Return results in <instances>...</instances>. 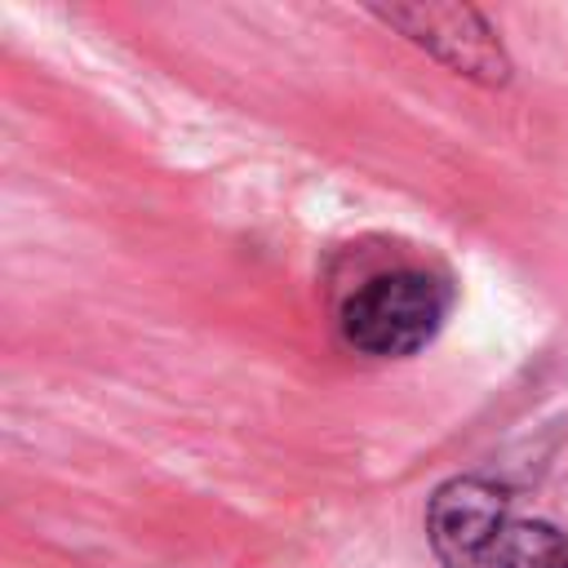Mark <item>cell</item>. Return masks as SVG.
<instances>
[{
	"mask_svg": "<svg viewBox=\"0 0 568 568\" xmlns=\"http://www.w3.org/2000/svg\"><path fill=\"white\" fill-rule=\"evenodd\" d=\"M368 18L457 71L462 80H475L484 89H506L515 80V62L493 31V22L470 9V4H435V0H413V4H368Z\"/></svg>",
	"mask_w": 568,
	"mask_h": 568,
	"instance_id": "cell-2",
	"label": "cell"
},
{
	"mask_svg": "<svg viewBox=\"0 0 568 568\" xmlns=\"http://www.w3.org/2000/svg\"><path fill=\"white\" fill-rule=\"evenodd\" d=\"M488 568H568V537L541 519H510Z\"/></svg>",
	"mask_w": 568,
	"mask_h": 568,
	"instance_id": "cell-4",
	"label": "cell"
},
{
	"mask_svg": "<svg viewBox=\"0 0 568 568\" xmlns=\"http://www.w3.org/2000/svg\"><path fill=\"white\" fill-rule=\"evenodd\" d=\"M506 524H510V488H501L493 479H479V475H462V479L439 484L430 506H426L430 550L448 568L488 564Z\"/></svg>",
	"mask_w": 568,
	"mask_h": 568,
	"instance_id": "cell-3",
	"label": "cell"
},
{
	"mask_svg": "<svg viewBox=\"0 0 568 568\" xmlns=\"http://www.w3.org/2000/svg\"><path fill=\"white\" fill-rule=\"evenodd\" d=\"M453 306L444 275L426 266H390L359 280L337 302V333L355 355L404 359L435 342Z\"/></svg>",
	"mask_w": 568,
	"mask_h": 568,
	"instance_id": "cell-1",
	"label": "cell"
}]
</instances>
